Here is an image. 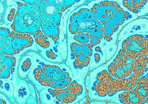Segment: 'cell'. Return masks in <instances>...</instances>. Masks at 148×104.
<instances>
[{"instance_id": "cell-19", "label": "cell", "mask_w": 148, "mask_h": 104, "mask_svg": "<svg viewBox=\"0 0 148 104\" xmlns=\"http://www.w3.org/2000/svg\"><path fill=\"white\" fill-rule=\"evenodd\" d=\"M142 74H137L135 73H132L129 77H127L125 78V88L124 91H127L131 89H134L137 84L138 79L140 76H143Z\"/></svg>"}, {"instance_id": "cell-2", "label": "cell", "mask_w": 148, "mask_h": 104, "mask_svg": "<svg viewBox=\"0 0 148 104\" xmlns=\"http://www.w3.org/2000/svg\"><path fill=\"white\" fill-rule=\"evenodd\" d=\"M91 8L102 21L112 22L117 26L121 25L126 17L125 10L114 1H104L95 3Z\"/></svg>"}, {"instance_id": "cell-15", "label": "cell", "mask_w": 148, "mask_h": 104, "mask_svg": "<svg viewBox=\"0 0 148 104\" xmlns=\"http://www.w3.org/2000/svg\"><path fill=\"white\" fill-rule=\"evenodd\" d=\"M125 78L121 79L113 78L111 82L110 90L108 96L111 97L113 96L117 92H123L125 88Z\"/></svg>"}, {"instance_id": "cell-16", "label": "cell", "mask_w": 148, "mask_h": 104, "mask_svg": "<svg viewBox=\"0 0 148 104\" xmlns=\"http://www.w3.org/2000/svg\"><path fill=\"white\" fill-rule=\"evenodd\" d=\"M35 79L42 86L48 87L49 83L52 81L48 76L44 72L42 68H38L35 69L34 72Z\"/></svg>"}, {"instance_id": "cell-39", "label": "cell", "mask_w": 148, "mask_h": 104, "mask_svg": "<svg viewBox=\"0 0 148 104\" xmlns=\"http://www.w3.org/2000/svg\"><path fill=\"white\" fill-rule=\"evenodd\" d=\"M147 1H148V0H142V2L143 3V5H145L147 4Z\"/></svg>"}, {"instance_id": "cell-34", "label": "cell", "mask_w": 148, "mask_h": 104, "mask_svg": "<svg viewBox=\"0 0 148 104\" xmlns=\"http://www.w3.org/2000/svg\"><path fill=\"white\" fill-rule=\"evenodd\" d=\"M101 41L100 38L95 36H90V44L91 47H95L96 45H98L101 43Z\"/></svg>"}, {"instance_id": "cell-25", "label": "cell", "mask_w": 148, "mask_h": 104, "mask_svg": "<svg viewBox=\"0 0 148 104\" xmlns=\"http://www.w3.org/2000/svg\"><path fill=\"white\" fill-rule=\"evenodd\" d=\"M73 38L75 41L79 43V44H85L90 42V35L88 32L80 33L75 35Z\"/></svg>"}, {"instance_id": "cell-27", "label": "cell", "mask_w": 148, "mask_h": 104, "mask_svg": "<svg viewBox=\"0 0 148 104\" xmlns=\"http://www.w3.org/2000/svg\"><path fill=\"white\" fill-rule=\"evenodd\" d=\"M123 92H123L122 93L119 94V99L130 100V99H132L135 96H138L134 88L127 90V91H123Z\"/></svg>"}, {"instance_id": "cell-11", "label": "cell", "mask_w": 148, "mask_h": 104, "mask_svg": "<svg viewBox=\"0 0 148 104\" xmlns=\"http://www.w3.org/2000/svg\"><path fill=\"white\" fill-rule=\"evenodd\" d=\"M148 56L140 55L138 57L134 64L133 73L144 75L148 70Z\"/></svg>"}, {"instance_id": "cell-3", "label": "cell", "mask_w": 148, "mask_h": 104, "mask_svg": "<svg viewBox=\"0 0 148 104\" xmlns=\"http://www.w3.org/2000/svg\"><path fill=\"white\" fill-rule=\"evenodd\" d=\"M70 23L74 24L80 33H88L95 28L103 26L95 18L91 10L87 8L79 9L73 13L70 18Z\"/></svg>"}, {"instance_id": "cell-17", "label": "cell", "mask_w": 148, "mask_h": 104, "mask_svg": "<svg viewBox=\"0 0 148 104\" xmlns=\"http://www.w3.org/2000/svg\"><path fill=\"white\" fill-rule=\"evenodd\" d=\"M32 36L37 44L41 48L43 49H47L50 46L51 42L48 39V37L43 34L41 29L38 30Z\"/></svg>"}, {"instance_id": "cell-36", "label": "cell", "mask_w": 148, "mask_h": 104, "mask_svg": "<svg viewBox=\"0 0 148 104\" xmlns=\"http://www.w3.org/2000/svg\"><path fill=\"white\" fill-rule=\"evenodd\" d=\"M134 8L137 9L138 10L142 9L144 5H143L142 0H134Z\"/></svg>"}, {"instance_id": "cell-38", "label": "cell", "mask_w": 148, "mask_h": 104, "mask_svg": "<svg viewBox=\"0 0 148 104\" xmlns=\"http://www.w3.org/2000/svg\"><path fill=\"white\" fill-rule=\"evenodd\" d=\"M95 62H99L100 61V60H101V56H100V55L99 54H98V53L95 54Z\"/></svg>"}, {"instance_id": "cell-29", "label": "cell", "mask_w": 148, "mask_h": 104, "mask_svg": "<svg viewBox=\"0 0 148 104\" xmlns=\"http://www.w3.org/2000/svg\"><path fill=\"white\" fill-rule=\"evenodd\" d=\"M70 49L73 54L77 56L81 54L82 44L78 42H73L70 44Z\"/></svg>"}, {"instance_id": "cell-24", "label": "cell", "mask_w": 148, "mask_h": 104, "mask_svg": "<svg viewBox=\"0 0 148 104\" xmlns=\"http://www.w3.org/2000/svg\"><path fill=\"white\" fill-rule=\"evenodd\" d=\"M129 76L127 75L121 66L120 65H114V71L113 74V77L118 79H121L127 78Z\"/></svg>"}, {"instance_id": "cell-9", "label": "cell", "mask_w": 148, "mask_h": 104, "mask_svg": "<svg viewBox=\"0 0 148 104\" xmlns=\"http://www.w3.org/2000/svg\"><path fill=\"white\" fill-rule=\"evenodd\" d=\"M16 63V58L13 56L0 54V78H9L11 75V68L15 66Z\"/></svg>"}, {"instance_id": "cell-37", "label": "cell", "mask_w": 148, "mask_h": 104, "mask_svg": "<svg viewBox=\"0 0 148 104\" xmlns=\"http://www.w3.org/2000/svg\"><path fill=\"white\" fill-rule=\"evenodd\" d=\"M21 1L25 3L35 4V0H21Z\"/></svg>"}, {"instance_id": "cell-14", "label": "cell", "mask_w": 148, "mask_h": 104, "mask_svg": "<svg viewBox=\"0 0 148 104\" xmlns=\"http://www.w3.org/2000/svg\"><path fill=\"white\" fill-rule=\"evenodd\" d=\"M145 76V75H143L138 78L136 86L134 88L138 95L143 99L148 97V85L144 83Z\"/></svg>"}, {"instance_id": "cell-21", "label": "cell", "mask_w": 148, "mask_h": 104, "mask_svg": "<svg viewBox=\"0 0 148 104\" xmlns=\"http://www.w3.org/2000/svg\"><path fill=\"white\" fill-rule=\"evenodd\" d=\"M77 1L78 0H52L53 2L58 7L62 12H63L75 5Z\"/></svg>"}, {"instance_id": "cell-31", "label": "cell", "mask_w": 148, "mask_h": 104, "mask_svg": "<svg viewBox=\"0 0 148 104\" xmlns=\"http://www.w3.org/2000/svg\"><path fill=\"white\" fill-rule=\"evenodd\" d=\"M144 99L140 98L139 96L134 97L132 99L130 100H125V99H120V101L122 104H141Z\"/></svg>"}, {"instance_id": "cell-13", "label": "cell", "mask_w": 148, "mask_h": 104, "mask_svg": "<svg viewBox=\"0 0 148 104\" xmlns=\"http://www.w3.org/2000/svg\"><path fill=\"white\" fill-rule=\"evenodd\" d=\"M59 26L60 25L58 24H52L46 27H42L41 30L48 37H49L52 38L53 41H56L58 40L59 36Z\"/></svg>"}, {"instance_id": "cell-20", "label": "cell", "mask_w": 148, "mask_h": 104, "mask_svg": "<svg viewBox=\"0 0 148 104\" xmlns=\"http://www.w3.org/2000/svg\"><path fill=\"white\" fill-rule=\"evenodd\" d=\"M71 82L72 79L70 77H69L68 78L57 82L51 81L48 87L54 89H62L66 88Z\"/></svg>"}, {"instance_id": "cell-35", "label": "cell", "mask_w": 148, "mask_h": 104, "mask_svg": "<svg viewBox=\"0 0 148 104\" xmlns=\"http://www.w3.org/2000/svg\"><path fill=\"white\" fill-rule=\"evenodd\" d=\"M69 30L70 32L74 35H76V34H80L79 30H78V29L74 25V24H73L72 23L69 24Z\"/></svg>"}, {"instance_id": "cell-4", "label": "cell", "mask_w": 148, "mask_h": 104, "mask_svg": "<svg viewBox=\"0 0 148 104\" xmlns=\"http://www.w3.org/2000/svg\"><path fill=\"white\" fill-rule=\"evenodd\" d=\"M122 49L136 57L143 54L148 56V39L140 34L133 35L123 41Z\"/></svg>"}, {"instance_id": "cell-5", "label": "cell", "mask_w": 148, "mask_h": 104, "mask_svg": "<svg viewBox=\"0 0 148 104\" xmlns=\"http://www.w3.org/2000/svg\"><path fill=\"white\" fill-rule=\"evenodd\" d=\"M94 83L96 93L100 97H106L109 93L113 77L107 70H103L97 75Z\"/></svg>"}, {"instance_id": "cell-10", "label": "cell", "mask_w": 148, "mask_h": 104, "mask_svg": "<svg viewBox=\"0 0 148 104\" xmlns=\"http://www.w3.org/2000/svg\"><path fill=\"white\" fill-rule=\"evenodd\" d=\"M43 70L53 82L61 81L70 77L69 73L63 71L57 66L43 65Z\"/></svg>"}, {"instance_id": "cell-6", "label": "cell", "mask_w": 148, "mask_h": 104, "mask_svg": "<svg viewBox=\"0 0 148 104\" xmlns=\"http://www.w3.org/2000/svg\"><path fill=\"white\" fill-rule=\"evenodd\" d=\"M136 58L134 55L128 53L121 49L120 50L112 63L114 65H121L124 71L130 76L133 73V66Z\"/></svg>"}, {"instance_id": "cell-22", "label": "cell", "mask_w": 148, "mask_h": 104, "mask_svg": "<svg viewBox=\"0 0 148 104\" xmlns=\"http://www.w3.org/2000/svg\"><path fill=\"white\" fill-rule=\"evenodd\" d=\"M90 59L81 54L76 56L74 62V65L77 68H82L87 66L90 64Z\"/></svg>"}, {"instance_id": "cell-26", "label": "cell", "mask_w": 148, "mask_h": 104, "mask_svg": "<svg viewBox=\"0 0 148 104\" xmlns=\"http://www.w3.org/2000/svg\"><path fill=\"white\" fill-rule=\"evenodd\" d=\"M65 90H73L77 94V95L79 96L81 95L83 93V91H84L83 87L82 86H81L79 83H77L75 81L71 82L69 86L66 88H65Z\"/></svg>"}, {"instance_id": "cell-33", "label": "cell", "mask_w": 148, "mask_h": 104, "mask_svg": "<svg viewBox=\"0 0 148 104\" xmlns=\"http://www.w3.org/2000/svg\"><path fill=\"white\" fill-rule=\"evenodd\" d=\"M134 0H123L122 4L127 10L133 12L134 10Z\"/></svg>"}, {"instance_id": "cell-30", "label": "cell", "mask_w": 148, "mask_h": 104, "mask_svg": "<svg viewBox=\"0 0 148 104\" xmlns=\"http://www.w3.org/2000/svg\"><path fill=\"white\" fill-rule=\"evenodd\" d=\"M81 54L87 57H91L93 55L92 47L90 44L87 43L85 44H82V52Z\"/></svg>"}, {"instance_id": "cell-28", "label": "cell", "mask_w": 148, "mask_h": 104, "mask_svg": "<svg viewBox=\"0 0 148 104\" xmlns=\"http://www.w3.org/2000/svg\"><path fill=\"white\" fill-rule=\"evenodd\" d=\"M90 36H95L98 37L101 40L103 38L104 36V26L97 27L88 32Z\"/></svg>"}, {"instance_id": "cell-23", "label": "cell", "mask_w": 148, "mask_h": 104, "mask_svg": "<svg viewBox=\"0 0 148 104\" xmlns=\"http://www.w3.org/2000/svg\"><path fill=\"white\" fill-rule=\"evenodd\" d=\"M117 27L118 26H116L112 22H106L104 25L103 38L107 39L111 37L114 34V31L116 30Z\"/></svg>"}, {"instance_id": "cell-18", "label": "cell", "mask_w": 148, "mask_h": 104, "mask_svg": "<svg viewBox=\"0 0 148 104\" xmlns=\"http://www.w3.org/2000/svg\"><path fill=\"white\" fill-rule=\"evenodd\" d=\"M62 16V13H60L56 16H41V28L52 24H58L60 25Z\"/></svg>"}, {"instance_id": "cell-32", "label": "cell", "mask_w": 148, "mask_h": 104, "mask_svg": "<svg viewBox=\"0 0 148 104\" xmlns=\"http://www.w3.org/2000/svg\"><path fill=\"white\" fill-rule=\"evenodd\" d=\"M11 32L8 29L1 27L0 28V41H2L11 34Z\"/></svg>"}, {"instance_id": "cell-8", "label": "cell", "mask_w": 148, "mask_h": 104, "mask_svg": "<svg viewBox=\"0 0 148 104\" xmlns=\"http://www.w3.org/2000/svg\"><path fill=\"white\" fill-rule=\"evenodd\" d=\"M48 91L58 101L64 104L72 103L79 96L75 92L71 90H65V88L62 89H54L53 90L49 89Z\"/></svg>"}, {"instance_id": "cell-7", "label": "cell", "mask_w": 148, "mask_h": 104, "mask_svg": "<svg viewBox=\"0 0 148 104\" xmlns=\"http://www.w3.org/2000/svg\"><path fill=\"white\" fill-rule=\"evenodd\" d=\"M11 34L13 36L12 46L15 54L26 48L31 47L34 43V39L30 34H19L14 31L11 32Z\"/></svg>"}, {"instance_id": "cell-12", "label": "cell", "mask_w": 148, "mask_h": 104, "mask_svg": "<svg viewBox=\"0 0 148 104\" xmlns=\"http://www.w3.org/2000/svg\"><path fill=\"white\" fill-rule=\"evenodd\" d=\"M13 36L11 34L2 41H0V54L9 56H13L15 54L12 46Z\"/></svg>"}, {"instance_id": "cell-1", "label": "cell", "mask_w": 148, "mask_h": 104, "mask_svg": "<svg viewBox=\"0 0 148 104\" xmlns=\"http://www.w3.org/2000/svg\"><path fill=\"white\" fill-rule=\"evenodd\" d=\"M40 8L35 4L19 3L11 28L19 34L34 35L41 29Z\"/></svg>"}]
</instances>
